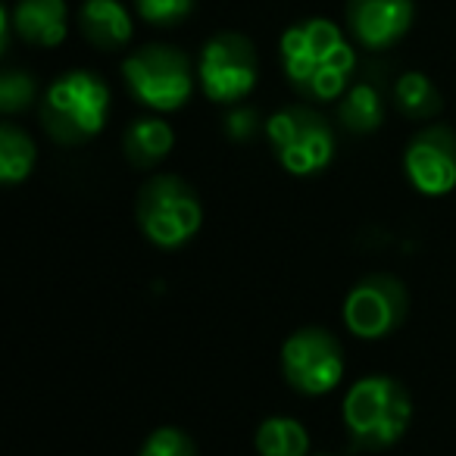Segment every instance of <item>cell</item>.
<instances>
[{
	"mask_svg": "<svg viewBox=\"0 0 456 456\" xmlns=\"http://www.w3.org/2000/svg\"><path fill=\"white\" fill-rule=\"evenodd\" d=\"M281 69L291 88L313 103L341 101L356 69V53L331 20H300L281 35Z\"/></svg>",
	"mask_w": 456,
	"mask_h": 456,
	"instance_id": "cell-1",
	"label": "cell"
},
{
	"mask_svg": "<svg viewBox=\"0 0 456 456\" xmlns=\"http://www.w3.org/2000/svg\"><path fill=\"white\" fill-rule=\"evenodd\" d=\"M41 126L63 147L88 144L103 132L110 116V88L97 72L69 69L53 78L41 97Z\"/></svg>",
	"mask_w": 456,
	"mask_h": 456,
	"instance_id": "cell-2",
	"label": "cell"
},
{
	"mask_svg": "<svg viewBox=\"0 0 456 456\" xmlns=\"http://www.w3.org/2000/svg\"><path fill=\"white\" fill-rule=\"evenodd\" d=\"M412 422V397L391 375H366L344 397V428L360 450H387Z\"/></svg>",
	"mask_w": 456,
	"mask_h": 456,
	"instance_id": "cell-3",
	"label": "cell"
},
{
	"mask_svg": "<svg viewBox=\"0 0 456 456\" xmlns=\"http://www.w3.org/2000/svg\"><path fill=\"white\" fill-rule=\"evenodd\" d=\"M134 216L147 241L159 250H178L200 232L203 203L182 175H153L141 184Z\"/></svg>",
	"mask_w": 456,
	"mask_h": 456,
	"instance_id": "cell-4",
	"label": "cell"
},
{
	"mask_svg": "<svg viewBox=\"0 0 456 456\" xmlns=\"http://www.w3.org/2000/svg\"><path fill=\"white\" fill-rule=\"evenodd\" d=\"M126 88L141 107L175 113L194 94V66L172 45H144L122 60Z\"/></svg>",
	"mask_w": 456,
	"mask_h": 456,
	"instance_id": "cell-5",
	"label": "cell"
},
{
	"mask_svg": "<svg viewBox=\"0 0 456 456\" xmlns=\"http://www.w3.org/2000/svg\"><path fill=\"white\" fill-rule=\"evenodd\" d=\"M266 138L291 175H316L335 159V128L313 107H281L266 119Z\"/></svg>",
	"mask_w": 456,
	"mask_h": 456,
	"instance_id": "cell-6",
	"label": "cell"
},
{
	"mask_svg": "<svg viewBox=\"0 0 456 456\" xmlns=\"http://www.w3.org/2000/svg\"><path fill=\"white\" fill-rule=\"evenodd\" d=\"M200 91L213 103H238L256 88L260 57L248 35L219 32L203 45L197 60Z\"/></svg>",
	"mask_w": 456,
	"mask_h": 456,
	"instance_id": "cell-7",
	"label": "cell"
},
{
	"mask_svg": "<svg viewBox=\"0 0 456 456\" xmlns=\"http://www.w3.org/2000/svg\"><path fill=\"white\" fill-rule=\"evenodd\" d=\"M281 372L294 391L319 397L341 385L344 347L329 329L306 325L281 344Z\"/></svg>",
	"mask_w": 456,
	"mask_h": 456,
	"instance_id": "cell-8",
	"label": "cell"
},
{
	"mask_svg": "<svg viewBox=\"0 0 456 456\" xmlns=\"http://www.w3.org/2000/svg\"><path fill=\"white\" fill-rule=\"evenodd\" d=\"M410 310L406 285L391 273H372L360 279L344 297V325L362 341H379L397 331Z\"/></svg>",
	"mask_w": 456,
	"mask_h": 456,
	"instance_id": "cell-9",
	"label": "cell"
},
{
	"mask_svg": "<svg viewBox=\"0 0 456 456\" xmlns=\"http://www.w3.org/2000/svg\"><path fill=\"white\" fill-rule=\"evenodd\" d=\"M410 184L425 197H444L456 188V132L450 126H425L403 151Z\"/></svg>",
	"mask_w": 456,
	"mask_h": 456,
	"instance_id": "cell-10",
	"label": "cell"
},
{
	"mask_svg": "<svg viewBox=\"0 0 456 456\" xmlns=\"http://www.w3.org/2000/svg\"><path fill=\"white\" fill-rule=\"evenodd\" d=\"M412 0H347L344 20L356 45L366 51H387L412 28Z\"/></svg>",
	"mask_w": 456,
	"mask_h": 456,
	"instance_id": "cell-11",
	"label": "cell"
},
{
	"mask_svg": "<svg viewBox=\"0 0 456 456\" xmlns=\"http://www.w3.org/2000/svg\"><path fill=\"white\" fill-rule=\"evenodd\" d=\"M13 35L28 47L51 51L69 35V7L66 0H16L10 7Z\"/></svg>",
	"mask_w": 456,
	"mask_h": 456,
	"instance_id": "cell-12",
	"label": "cell"
},
{
	"mask_svg": "<svg viewBox=\"0 0 456 456\" xmlns=\"http://www.w3.org/2000/svg\"><path fill=\"white\" fill-rule=\"evenodd\" d=\"M78 32L97 51H119L132 41V13L122 0H85L78 7Z\"/></svg>",
	"mask_w": 456,
	"mask_h": 456,
	"instance_id": "cell-13",
	"label": "cell"
},
{
	"mask_svg": "<svg viewBox=\"0 0 456 456\" xmlns=\"http://www.w3.org/2000/svg\"><path fill=\"white\" fill-rule=\"evenodd\" d=\"M175 147V132L159 116H138L128 122L122 134V153L134 169H153L159 166Z\"/></svg>",
	"mask_w": 456,
	"mask_h": 456,
	"instance_id": "cell-14",
	"label": "cell"
},
{
	"mask_svg": "<svg viewBox=\"0 0 456 456\" xmlns=\"http://www.w3.org/2000/svg\"><path fill=\"white\" fill-rule=\"evenodd\" d=\"M338 122L350 134H372L385 122V101L372 82H356L338 101Z\"/></svg>",
	"mask_w": 456,
	"mask_h": 456,
	"instance_id": "cell-15",
	"label": "cell"
},
{
	"mask_svg": "<svg viewBox=\"0 0 456 456\" xmlns=\"http://www.w3.org/2000/svg\"><path fill=\"white\" fill-rule=\"evenodd\" d=\"M35 159L38 151L26 128H20L16 122H4L0 126V182L7 188L26 182L35 169Z\"/></svg>",
	"mask_w": 456,
	"mask_h": 456,
	"instance_id": "cell-16",
	"label": "cell"
},
{
	"mask_svg": "<svg viewBox=\"0 0 456 456\" xmlns=\"http://www.w3.org/2000/svg\"><path fill=\"white\" fill-rule=\"evenodd\" d=\"M394 103H397V110L406 119L422 122V119H435V116L441 113L444 97L425 72L412 69V72H403V76L394 82Z\"/></svg>",
	"mask_w": 456,
	"mask_h": 456,
	"instance_id": "cell-17",
	"label": "cell"
},
{
	"mask_svg": "<svg viewBox=\"0 0 456 456\" xmlns=\"http://www.w3.org/2000/svg\"><path fill=\"white\" fill-rule=\"evenodd\" d=\"M254 447L260 456H306L310 453V435L291 416H269L256 428Z\"/></svg>",
	"mask_w": 456,
	"mask_h": 456,
	"instance_id": "cell-18",
	"label": "cell"
},
{
	"mask_svg": "<svg viewBox=\"0 0 456 456\" xmlns=\"http://www.w3.org/2000/svg\"><path fill=\"white\" fill-rule=\"evenodd\" d=\"M38 97V82L26 69H4L0 72V113L20 116Z\"/></svg>",
	"mask_w": 456,
	"mask_h": 456,
	"instance_id": "cell-19",
	"label": "cell"
},
{
	"mask_svg": "<svg viewBox=\"0 0 456 456\" xmlns=\"http://www.w3.org/2000/svg\"><path fill=\"white\" fill-rule=\"evenodd\" d=\"M138 456H197V444L188 431L175 428V425H163L144 437Z\"/></svg>",
	"mask_w": 456,
	"mask_h": 456,
	"instance_id": "cell-20",
	"label": "cell"
},
{
	"mask_svg": "<svg viewBox=\"0 0 456 456\" xmlns=\"http://www.w3.org/2000/svg\"><path fill=\"white\" fill-rule=\"evenodd\" d=\"M194 4L197 0H134V10L147 26L172 28L194 13Z\"/></svg>",
	"mask_w": 456,
	"mask_h": 456,
	"instance_id": "cell-21",
	"label": "cell"
},
{
	"mask_svg": "<svg viewBox=\"0 0 456 456\" xmlns=\"http://www.w3.org/2000/svg\"><path fill=\"white\" fill-rule=\"evenodd\" d=\"M222 128H225V134L232 141H248V138H254L256 128H260V116H256L254 107H235L225 113Z\"/></svg>",
	"mask_w": 456,
	"mask_h": 456,
	"instance_id": "cell-22",
	"label": "cell"
},
{
	"mask_svg": "<svg viewBox=\"0 0 456 456\" xmlns=\"http://www.w3.org/2000/svg\"><path fill=\"white\" fill-rule=\"evenodd\" d=\"M322 456H325V453H322Z\"/></svg>",
	"mask_w": 456,
	"mask_h": 456,
	"instance_id": "cell-23",
	"label": "cell"
}]
</instances>
